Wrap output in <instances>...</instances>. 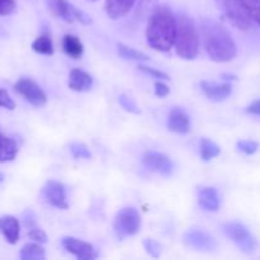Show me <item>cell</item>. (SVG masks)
Wrapping results in <instances>:
<instances>
[{
  "label": "cell",
  "mask_w": 260,
  "mask_h": 260,
  "mask_svg": "<svg viewBox=\"0 0 260 260\" xmlns=\"http://www.w3.org/2000/svg\"><path fill=\"white\" fill-rule=\"evenodd\" d=\"M203 48L215 62H230L236 57L238 48L230 32L221 23L205 18L201 22Z\"/></svg>",
  "instance_id": "6da1fadb"
},
{
  "label": "cell",
  "mask_w": 260,
  "mask_h": 260,
  "mask_svg": "<svg viewBox=\"0 0 260 260\" xmlns=\"http://www.w3.org/2000/svg\"><path fill=\"white\" fill-rule=\"evenodd\" d=\"M177 29L178 17H175L167 5H157L149 17L146 29L147 43L154 50L167 52L174 47Z\"/></svg>",
  "instance_id": "7a4b0ae2"
},
{
  "label": "cell",
  "mask_w": 260,
  "mask_h": 260,
  "mask_svg": "<svg viewBox=\"0 0 260 260\" xmlns=\"http://www.w3.org/2000/svg\"><path fill=\"white\" fill-rule=\"evenodd\" d=\"M175 52L184 60H194L200 51V37L192 18L178 15V29L175 38Z\"/></svg>",
  "instance_id": "3957f363"
},
{
  "label": "cell",
  "mask_w": 260,
  "mask_h": 260,
  "mask_svg": "<svg viewBox=\"0 0 260 260\" xmlns=\"http://www.w3.org/2000/svg\"><path fill=\"white\" fill-rule=\"evenodd\" d=\"M216 4L223 17L236 29L248 33L260 29V23L241 0H216Z\"/></svg>",
  "instance_id": "277c9868"
},
{
  "label": "cell",
  "mask_w": 260,
  "mask_h": 260,
  "mask_svg": "<svg viewBox=\"0 0 260 260\" xmlns=\"http://www.w3.org/2000/svg\"><path fill=\"white\" fill-rule=\"evenodd\" d=\"M141 226V217L136 208L124 207L119 211L114 218L113 229L117 238L124 239L128 236H134L139 233Z\"/></svg>",
  "instance_id": "5b68a950"
},
{
  "label": "cell",
  "mask_w": 260,
  "mask_h": 260,
  "mask_svg": "<svg viewBox=\"0 0 260 260\" xmlns=\"http://www.w3.org/2000/svg\"><path fill=\"white\" fill-rule=\"evenodd\" d=\"M223 231L228 235V238L240 249L241 251L246 254H251L256 249V240L250 231L239 222H229L223 226Z\"/></svg>",
  "instance_id": "8992f818"
},
{
  "label": "cell",
  "mask_w": 260,
  "mask_h": 260,
  "mask_svg": "<svg viewBox=\"0 0 260 260\" xmlns=\"http://www.w3.org/2000/svg\"><path fill=\"white\" fill-rule=\"evenodd\" d=\"M14 90L35 107H42L47 102V95H46L45 91L41 89V86L36 81L30 80V79H19L14 84Z\"/></svg>",
  "instance_id": "52a82bcc"
},
{
  "label": "cell",
  "mask_w": 260,
  "mask_h": 260,
  "mask_svg": "<svg viewBox=\"0 0 260 260\" xmlns=\"http://www.w3.org/2000/svg\"><path fill=\"white\" fill-rule=\"evenodd\" d=\"M62 246L69 254H73L79 260H94L98 258V253L91 244L73 236H65L62 239Z\"/></svg>",
  "instance_id": "ba28073f"
},
{
  "label": "cell",
  "mask_w": 260,
  "mask_h": 260,
  "mask_svg": "<svg viewBox=\"0 0 260 260\" xmlns=\"http://www.w3.org/2000/svg\"><path fill=\"white\" fill-rule=\"evenodd\" d=\"M42 194L45 197L46 202L52 206V207L58 208V210H66L69 207L65 185L62 183L57 182V180L46 182L45 187L42 189Z\"/></svg>",
  "instance_id": "9c48e42d"
},
{
  "label": "cell",
  "mask_w": 260,
  "mask_h": 260,
  "mask_svg": "<svg viewBox=\"0 0 260 260\" xmlns=\"http://www.w3.org/2000/svg\"><path fill=\"white\" fill-rule=\"evenodd\" d=\"M184 243L189 248L196 249L198 251H213L217 248L216 240L210 234L202 230H197V229H193L184 234Z\"/></svg>",
  "instance_id": "30bf717a"
},
{
  "label": "cell",
  "mask_w": 260,
  "mask_h": 260,
  "mask_svg": "<svg viewBox=\"0 0 260 260\" xmlns=\"http://www.w3.org/2000/svg\"><path fill=\"white\" fill-rule=\"evenodd\" d=\"M145 167L151 172L161 175H170L173 172V162L167 155L156 151H147L142 157Z\"/></svg>",
  "instance_id": "8fae6325"
},
{
  "label": "cell",
  "mask_w": 260,
  "mask_h": 260,
  "mask_svg": "<svg viewBox=\"0 0 260 260\" xmlns=\"http://www.w3.org/2000/svg\"><path fill=\"white\" fill-rule=\"evenodd\" d=\"M200 86L201 89H202L203 94H205L210 101H213V102L225 101L226 98L230 96L231 91H233L231 84L229 83L218 84V83H215V81L203 80L201 81Z\"/></svg>",
  "instance_id": "7c38bea8"
},
{
  "label": "cell",
  "mask_w": 260,
  "mask_h": 260,
  "mask_svg": "<svg viewBox=\"0 0 260 260\" xmlns=\"http://www.w3.org/2000/svg\"><path fill=\"white\" fill-rule=\"evenodd\" d=\"M168 128L175 134H188L190 131L189 116L182 108L174 107L168 116Z\"/></svg>",
  "instance_id": "4fadbf2b"
},
{
  "label": "cell",
  "mask_w": 260,
  "mask_h": 260,
  "mask_svg": "<svg viewBox=\"0 0 260 260\" xmlns=\"http://www.w3.org/2000/svg\"><path fill=\"white\" fill-rule=\"evenodd\" d=\"M198 205L208 212H217L220 210L221 200L218 192L212 187H202L197 190Z\"/></svg>",
  "instance_id": "5bb4252c"
},
{
  "label": "cell",
  "mask_w": 260,
  "mask_h": 260,
  "mask_svg": "<svg viewBox=\"0 0 260 260\" xmlns=\"http://www.w3.org/2000/svg\"><path fill=\"white\" fill-rule=\"evenodd\" d=\"M93 86V78L90 74L81 69H73L69 74V88L74 91H88Z\"/></svg>",
  "instance_id": "9a60e30c"
},
{
  "label": "cell",
  "mask_w": 260,
  "mask_h": 260,
  "mask_svg": "<svg viewBox=\"0 0 260 260\" xmlns=\"http://www.w3.org/2000/svg\"><path fill=\"white\" fill-rule=\"evenodd\" d=\"M0 233L9 244H17L20 235L19 221L13 216H3L0 218Z\"/></svg>",
  "instance_id": "2e32d148"
},
{
  "label": "cell",
  "mask_w": 260,
  "mask_h": 260,
  "mask_svg": "<svg viewBox=\"0 0 260 260\" xmlns=\"http://www.w3.org/2000/svg\"><path fill=\"white\" fill-rule=\"evenodd\" d=\"M137 0H106V12L111 19H119L131 12Z\"/></svg>",
  "instance_id": "e0dca14e"
},
{
  "label": "cell",
  "mask_w": 260,
  "mask_h": 260,
  "mask_svg": "<svg viewBox=\"0 0 260 260\" xmlns=\"http://www.w3.org/2000/svg\"><path fill=\"white\" fill-rule=\"evenodd\" d=\"M48 9L53 15L61 18L68 23H73L74 20V5L68 0H46Z\"/></svg>",
  "instance_id": "ac0fdd59"
},
{
  "label": "cell",
  "mask_w": 260,
  "mask_h": 260,
  "mask_svg": "<svg viewBox=\"0 0 260 260\" xmlns=\"http://www.w3.org/2000/svg\"><path fill=\"white\" fill-rule=\"evenodd\" d=\"M18 145L10 137L0 134V162L13 161L18 154Z\"/></svg>",
  "instance_id": "d6986e66"
},
{
  "label": "cell",
  "mask_w": 260,
  "mask_h": 260,
  "mask_svg": "<svg viewBox=\"0 0 260 260\" xmlns=\"http://www.w3.org/2000/svg\"><path fill=\"white\" fill-rule=\"evenodd\" d=\"M62 47L66 55L71 58H80L84 52V46L81 41L74 35H66L62 41Z\"/></svg>",
  "instance_id": "ffe728a7"
},
{
  "label": "cell",
  "mask_w": 260,
  "mask_h": 260,
  "mask_svg": "<svg viewBox=\"0 0 260 260\" xmlns=\"http://www.w3.org/2000/svg\"><path fill=\"white\" fill-rule=\"evenodd\" d=\"M117 52L121 56L122 58L128 61H136V62H145V61H149L150 57L146 53L141 52V51L136 50V48H132L129 46L123 45V43H117Z\"/></svg>",
  "instance_id": "44dd1931"
},
{
  "label": "cell",
  "mask_w": 260,
  "mask_h": 260,
  "mask_svg": "<svg viewBox=\"0 0 260 260\" xmlns=\"http://www.w3.org/2000/svg\"><path fill=\"white\" fill-rule=\"evenodd\" d=\"M32 48L35 52L40 53V55L51 56L53 53V43L52 38L48 33H42L38 36L32 43Z\"/></svg>",
  "instance_id": "7402d4cb"
},
{
  "label": "cell",
  "mask_w": 260,
  "mask_h": 260,
  "mask_svg": "<svg viewBox=\"0 0 260 260\" xmlns=\"http://www.w3.org/2000/svg\"><path fill=\"white\" fill-rule=\"evenodd\" d=\"M46 258L45 249L40 243H29L20 250V259L23 260H42Z\"/></svg>",
  "instance_id": "603a6c76"
},
{
  "label": "cell",
  "mask_w": 260,
  "mask_h": 260,
  "mask_svg": "<svg viewBox=\"0 0 260 260\" xmlns=\"http://www.w3.org/2000/svg\"><path fill=\"white\" fill-rule=\"evenodd\" d=\"M221 149L216 142L208 139H202L200 141V154L203 161H210L220 155Z\"/></svg>",
  "instance_id": "cb8c5ba5"
},
{
  "label": "cell",
  "mask_w": 260,
  "mask_h": 260,
  "mask_svg": "<svg viewBox=\"0 0 260 260\" xmlns=\"http://www.w3.org/2000/svg\"><path fill=\"white\" fill-rule=\"evenodd\" d=\"M69 150H70L71 155L78 160H89L91 159V152L88 149L86 145L83 142H71L69 145Z\"/></svg>",
  "instance_id": "d4e9b609"
},
{
  "label": "cell",
  "mask_w": 260,
  "mask_h": 260,
  "mask_svg": "<svg viewBox=\"0 0 260 260\" xmlns=\"http://www.w3.org/2000/svg\"><path fill=\"white\" fill-rule=\"evenodd\" d=\"M144 248L146 253L152 258H160V255H161V246L154 239H145Z\"/></svg>",
  "instance_id": "484cf974"
},
{
  "label": "cell",
  "mask_w": 260,
  "mask_h": 260,
  "mask_svg": "<svg viewBox=\"0 0 260 260\" xmlns=\"http://www.w3.org/2000/svg\"><path fill=\"white\" fill-rule=\"evenodd\" d=\"M238 149L245 155H254L259 149V144L253 140H240L238 142Z\"/></svg>",
  "instance_id": "4316f807"
},
{
  "label": "cell",
  "mask_w": 260,
  "mask_h": 260,
  "mask_svg": "<svg viewBox=\"0 0 260 260\" xmlns=\"http://www.w3.org/2000/svg\"><path fill=\"white\" fill-rule=\"evenodd\" d=\"M118 102L119 104L122 106V108L124 111L129 112V113H135V114H139L140 113V108L136 103H135L134 99H131L129 96H127L126 94H121L118 96Z\"/></svg>",
  "instance_id": "83f0119b"
},
{
  "label": "cell",
  "mask_w": 260,
  "mask_h": 260,
  "mask_svg": "<svg viewBox=\"0 0 260 260\" xmlns=\"http://www.w3.org/2000/svg\"><path fill=\"white\" fill-rule=\"evenodd\" d=\"M137 69H139L141 73L146 74V75L151 76V78L154 79H157V80H169V75H168L167 73H164V71L157 70V69L150 68V66H146V65H139V68Z\"/></svg>",
  "instance_id": "f1b7e54d"
},
{
  "label": "cell",
  "mask_w": 260,
  "mask_h": 260,
  "mask_svg": "<svg viewBox=\"0 0 260 260\" xmlns=\"http://www.w3.org/2000/svg\"><path fill=\"white\" fill-rule=\"evenodd\" d=\"M156 8V0H140L139 4V13L141 12V15H151ZM140 15V18H141Z\"/></svg>",
  "instance_id": "f546056e"
},
{
  "label": "cell",
  "mask_w": 260,
  "mask_h": 260,
  "mask_svg": "<svg viewBox=\"0 0 260 260\" xmlns=\"http://www.w3.org/2000/svg\"><path fill=\"white\" fill-rule=\"evenodd\" d=\"M28 236H29L30 240L36 241V243L40 244H46L47 243V235L43 230L38 228H30L28 231Z\"/></svg>",
  "instance_id": "4dcf8cb0"
},
{
  "label": "cell",
  "mask_w": 260,
  "mask_h": 260,
  "mask_svg": "<svg viewBox=\"0 0 260 260\" xmlns=\"http://www.w3.org/2000/svg\"><path fill=\"white\" fill-rule=\"evenodd\" d=\"M241 3L250 10L251 14L260 23V0H241Z\"/></svg>",
  "instance_id": "1f68e13d"
},
{
  "label": "cell",
  "mask_w": 260,
  "mask_h": 260,
  "mask_svg": "<svg viewBox=\"0 0 260 260\" xmlns=\"http://www.w3.org/2000/svg\"><path fill=\"white\" fill-rule=\"evenodd\" d=\"M0 107L10 109V111L15 108L14 101L10 98V95L8 94V91L4 90V89H2V88H0Z\"/></svg>",
  "instance_id": "d6a6232c"
},
{
  "label": "cell",
  "mask_w": 260,
  "mask_h": 260,
  "mask_svg": "<svg viewBox=\"0 0 260 260\" xmlns=\"http://www.w3.org/2000/svg\"><path fill=\"white\" fill-rule=\"evenodd\" d=\"M14 9L15 0H0V15H9Z\"/></svg>",
  "instance_id": "836d02e7"
},
{
  "label": "cell",
  "mask_w": 260,
  "mask_h": 260,
  "mask_svg": "<svg viewBox=\"0 0 260 260\" xmlns=\"http://www.w3.org/2000/svg\"><path fill=\"white\" fill-rule=\"evenodd\" d=\"M169 91H170L169 86H168L162 80H159L155 83V95L156 96H159V98H164V96H167L168 94H169Z\"/></svg>",
  "instance_id": "e575fe53"
},
{
  "label": "cell",
  "mask_w": 260,
  "mask_h": 260,
  "mask_svg": "<svg viewBox=\"0 0 260 260\" xmlns=\"http://www.w3.org/2000/svg\"><path fill=\"white\" fill-rule=\"evenodd\" d=\"M246 112L249 114H254V116H259L260 117V99H256L254 101L250 106L246 108Z\"/></svg>",
  "instance_id": "d590c367"
},
{
  "label": "cell",
  "mask_w": 260,
  "mask_h": 260,
  "mask_svg": "<svg viewBox=\"0 0 260 260\" xmlns=\"http://www.w3.org/2000/svg\"><path fill=\"white\" fill-rule=\"evenodd\" d=\"M223 79H228V80H236L235 75H229V74H222Z\"/></svg>",
  "instance_id": "8d00e7d4"
},
{
  "label": "cell",
  "mask_w": 260,
  "mask_h": 260,
  "mask_svg": "<svg viewBox=\"0 0 260 260\" xmlns=\"http://www.w3.org/2000/svg\"><path fill=\"white\" fill-rule=\"evenodd\" d=\"M2 180H3V175L0 174V182H2Z\"/></svg>",
  "instance_id": "74e56055"
},
{
  "label": "cell",
  "mask_w": 260,
  "mask_h": 260,
  "mask_svg": "<svg viewBox=\"0 0 260 260\" xmlns=\"http://www.w3.org/2000/svg\"><path fill=\"white\" fill-rule=\"evenodd\" d=\"M89 2H96V0H89Z\"/></svg>",
  "instance_id": "f35d334b"
}]
</instances>
